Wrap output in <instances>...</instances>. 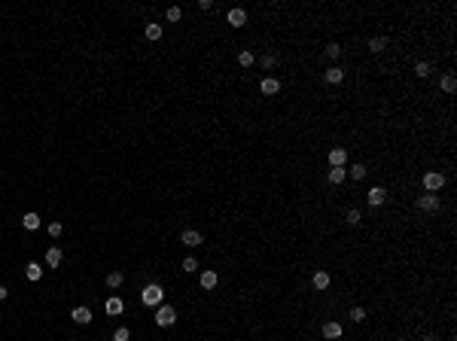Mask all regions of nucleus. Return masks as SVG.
<instances>
[{
	"label": "nucleus",
	"instance_id": "1",
	"mask_svg": "<svg viewBox=\"0 0 457 341\" xmlns=\"http://www.w3.org/2000/svg\"><path fill=\"white\" fill-rule=\"evenodd\" d=\"M162 299H165V290L159 283H147L144 290H140V302L147 304V308H155V304H162Z\"/></svg>",
	"mask_w": 457,
	"mask_h": 341
},
{
	"label": "nucleus",
	"instance_id": "2",
	"mask_svg": "<svg viewBox=\"0 0 457 341\" xmlns=\"http://www.w3.org/2000/svg\"><path fill=\"white\" fill-rule=\"evenodd\" d=\"M420 183H424L427 192H439V189H445V174L442 171H427Z\"/></svg>",
	"mask_w": 457,
	"mask_h": 341
},
{
	"label": "nucleus",
	"instance_id": "3",
	"mask_svg": "<svg viewBox=\"0 0 457 341\" xmlns=\"http://www.w3.org/2000/svg\"><path fill=\"white\" fill-rule=\"evenodd\" d=\"M418 210H424V213H436L439 207H442V201H439V195L436 192H427V195H418Z\"/></svg>",
	"mask_w": 457,
	"mask_h": 341
},
{
	"label": "nucleus",
	"instance_id": "4",
	"mask_svg": "<svg viewBox=\"0 0 457 341\" xmlns=\"http://www.w3.org/2000/svg\"><path fill=\"white\" fill-rule=\"evenodd\" d=\"M177 323V311L171 308V304H159V311H155V326H174Z\"/></svg>",
	"mask_w": 457,
	"mask_h": 341
},
{
	"label": "nucleus",
	"instance_id": "5",
	"mask_svg": "<svg viewBox=\"0 0 457 341\" xmlns=\"http://www.w3.org/2000/svg\"><path fill=\"white\" fill-rule=\"evenodd\" d=\"M366 201L372 204V207H381L384 201H387V189H384V186H372V189L366 192Z\"/></svg>",
	"mask_w": 457,
	"mask_h": 341
},
{
	"label": "nucleus",
	"instance_id": "6",
	"mask_svg": "<svg viewBox=\"0 0 457 341\" xmlns=\"http://www.w3.org/2000/svg\"><path fill=\"white\" fill-rule=\"evenodd\" d=\"M329 165L332 168H344L347 165V150L344 147H332L329 150Z\"/></svg>",
	"mask_w": 457,
	"mask_h": 341
},
{
	"label": "nucleus",
	"instance_id": "7",
	"mask_svg": "<svg viewBox=\"0 0 457 341\" xmlns=\"http://www.w3.org/2000/svg\"><path fill=\"white\" fill-rule=\"evenodd\" d=\"M259 92L266 95V98H274V95L280 92V79H274V76H266V79L259 82Z\"/></svg>",
	"mask_w": 457,
	"mask_h": 341
},
{
	"label": "nucleus",
	"instance_id": "8",
	"mask_svg": "<svg viewBox=\"0 0 457 341\" xmlns=\"http://www.w3.org/2000/svg\"><path fill=\"white\" fill-rule=\"evenodd\" d=\"M226 22L232 25V28H244V25H247V12H244L241 6H235V9H228V15H226Z\"/></svg>",
	"mask_w": 457,
	"mask_h": 341
},
{
	"label": "nucleus",
	"instance_id": "9",
	"mask_svg": "<svg viewBox=\"0 0 457 341\" xmlns=\"http://www.w3.org/2000/svg\"><path fill=\"white\" fill-rule=\"evenodd\" d=\"M323 338H329V341H336V338H342V323H336V320H329V323H323Z\"/></svg>",
	"mask_w": 457,
	"mask_h": 341
},
{
	"label": "nucleus",
	"instance_id": "10",
	"mask_svg": "<svg viewBox=\"0 0 457 341\" xmlns=\"http://www.w3.org/2000/svg\"><path fill=\"white\" fill-rule=\"evenodd\" d=\"M180 241H183V247H198L204 238H201V231H195V228H186L183 235H180Z\"/></svg>",
	"mask_w": 457,
	"mask_h": 341
},
{
	"label": "nucleus",
	"instance_id": "11",
	"mask_svg": "<svg viewBox=\"0 0 457 341\" xmlns=\"http://www.w3.org/2000/svg\"><path fill=\"white\" fill-rule=\"evenodd\" d=\"M311 283H314V290H329L332 277H329V271H314L311 274Z\"/></svg>",
	"mask_w": 457,
	"mask_h": 341
},
{
	"label": "nucleus",
	"instance_id": "12",
	"mask_svg": "<svg viewBox=\"0 0 457 341\" xmlns=\"http://www.w3.org/2000/svg\"><path fill=\"white\" fill-rule=\"evenodd\" d=\"M70 317H74V323H76V326H85V323H92V311H89V308H82V304H79V308H74V311H70Z\"/></svg>",
	"mask_w": 457,
	"mask_h": 341
},
{
	"label": "nucleus",
	"instance_id": "13",
	"mask_svg": "<svg viewBox=\"0 0 457 341\" xmlns=\"http://www.w3.org/2000/svg\"><path fill=\"white\" fill-rule=\"evenodd\" d=\"M326 180H329L332 186H342V183L347 180V168H329V174H326Z\"/></svg>",
	"mask_w": 457,
	"mask_h": 341
},
{
	"label": "nucleus",
	"instance_id": "14",
	"mask_svg": "<svg viewBox=\"0 0 457 341\" xmlns=\"http://www.w3.org/2000/svg\"><path fill=\"white\" fill-rule=\"evenodd\" d=\"M61 262H64V253H61L58 247H49V250H46V265H49V268H58Z\"/></svg>",
	"mask_w": 457,
	"mask_h": 341
},
{
	"label": "nucleus",
	"instance_id": "15",
	"mask_svg": "<svg viewBox=\"0 0 457 341\" xmlns=\"http://www.w3.org/2000/svg\"><path fill=\"white\" fill-rule=\"evenodd\" d=\"M387 46H390V37H372V40L366 43V49H369V52H384Z\"/></svg>",
	"mask_w": 457,
	"mask_h": 341
},
{
	"label": "nucleus",
	"instance_id": "16",
	"mask_svg": "<svg viewBox=\"0 0 457 341\" xmlns=\"http://www.w3.org/2000/svg\"><path fill=\"white\" fill-rule=\"evenodd\" d=\"M323 79H326L329 85H339V82L344 79V70H342V67H329L326 74H323Z\"/></svg>",
	"mask_w": 457,
	"mask_h": 341
},
{
	"label": "nucleus",
	"instance_id": "17",
	"mask_svg": "<svg viewBox=\"0 0 457 341\" xmlns=\"http://www.w3.org/2000/svg\"><path fill=\"white\" fill-rule=\"evenodd\" d=\"M439 85H442V92H445V95H454V92H457V76H454V74H445Z\"/></svg>",
	"mask_w": 457,
	"mask_h": 341
},
{
	"label": "nucleus",
	"instance_id": "18",
	"mask_svg": "<svg viewBox=\"0 0 457 341\" xmlns=\"http://www.w3.org/2000/svg\"><path fill=\"white\" fill-rule=\"evenodd\" d=\"M217 283H220V274L217 271H201V286H204V290H214Z\"/></svg>",
	"mask_w": 457,
	"mask_h": 341
},
{
	"label": "nucleus",
	"instance_id": "19",
	"mask_svg": "<svg viewBox=\"0 0 457 341\" xmlns=\"http://www.w3.org/2000/svg\"><path fill=\"white\" fill-rule=\"evenodd\" d=\"M25 277H28V280H34V283H37V280L43 277V268H40L37 262H28V268H25Z\"/></svg>",
	"mask_w": 457,
	"mask_h": 341
},
{
	"label": "nucleus",
	"instance_id": "20",
	"mask_svg": "<svg viewBox=\"0 0 457 341\" xmlns=\"http://www.w3.org/2000/svg\"><path fill=\"white\" fill-rule=\"evenodd\" d=\"M22 226H25L28 231L40 228V217H37V213H34V210H28V213H25V220H22Z\"/></svg>",
	"mask_w": 457,
	"mask_h": 341
},
{
	"label": "nucleus",
	"instance_id": "21",
	"mask_svg": "<svg viewBox=\"0 0 457 341\" xmlns=\"http://www.w3.org/2000/svg\"><path fill=\"white\" fill-rule=\"evenodd\" d=\"M323 55H326L329 61H339V58H342V43H329V46L323 49Z\"/></svg>",
	"mask_w": 457,
	"mask_h": 341
},
{
	"label": "nucleus",
	"instance_id": "22",
	"mask_svg": "<svg viewBox=\"0 0 457 341\" xmlns=\"http://www.w3.org/2000/svg\"><path fill=\"white\" fill-rule=\"evenodd\" d=\"M122 308H125V304H122V299H107V304H104V311H107V314H122Z\"/></svg>",
	"mask_w": 457,
	"mask_h": 341
},
{
	"label": "nucleus",
	"instance_id": "23",
	"mask_svg": "<svg viewBox=\"0 0 457 341\" xmlns=\"http://www.w3.org/2000/svg\"><path fill=\"white\" fill-rule=\"evenodd\" d=\"M366 174H369V171H366L363 161H357V165H350V168H347V177H354V180H363Z\"/></svg>",
	"mask_w": 457,
	"mask_h": 341
},
{
	"label": "nucleus",
	"instance_id": "24",
	"mask_svg": "<svg viewBox=\"0 0 457 341\" xmlns=\"http://www.w3.org/2000/svg\"><path fill=\"white\" fill-rule=\"evenodd\" d=\"M253 61H256V58H253V52H250V49H244V52H238V64H241L244 70H247V67H253Z\"/></svg>",
	"mask_w": 457,
	"mask_h": 341
},
{
	"label": "nucleus",
	"instance_id": "25",
	"mask_svg": "<svg viewBox=\"0 0 457 341\" xmlns=\"http://www.w3.org/2000/svg\"><path fill=\"white\" fill-rule=\"evenodd\" d=\"M360 220H363V213H360L357 207H350V210L344 213V223H347V226H360Z\"/></svg>",
	"mask_w": 457,
	"mask_h": 341
},
{
	"label": "nucleus",
	"instance_id": "26",
	"mask_svg": "<svg viewBox=\"0 0 457 341\" xmlns=\"http://www.w3.org/2000/svg\"><path fill=\"white\" fill-rule=\"evenodd\" d=\"M415 76H418V79H427V76H430V61H418V64H415Z\"/></svg>",
	"mask_w": 457,
	"mask_h": 341
},
{
	"label": "nucleus",
	"instance_id": "27",
	"mask_svg": "<svg viewBox=\"0 0 457 341\" xmlns=\"http://www.w3.org/2000/svg\"><path fill=\"white\" fill-rule=\"evenodd\" d=\"M162 34H165V31H162V25H147V40H152V43H155V40H162Z\"/></svg>",
	"mask_w": 457,
	"mask_h": 341
},
{
	"label": "nucleus",
	"instance_id": "28",
	"mask_svg": "<svg viewBox=\"0 0 457 341\" xmlns=\"http://www.w3.org/2000/svg\"><path fill=\"white\" fill-rule=\"evenodd\" d=\"M122 280H125V274H122V271H110V274H107V286H110V290L122 286Z\"/></svg>",
	"mask_w": 457,
	"mask_h": 341
},
{
	"label": "nucleus",
	"instance_id": "29",
	"mask_svg": "<svg viewBox=\"0 0 457 341\" xmlns=\"http://www.w3.org/2000/svg\"><path fill=\"white\" fill-rule=\"evenodd\" d=\"M165 19H168V22H180V19H183V9H180V6H168V9H165Z\"/></svg>",
	"mask_w": 457,
	"mask_h": 341
},
{
	"label": "nucleus",
	"instance_id": "30",
	"mask_svg": "<svg viewBox=\"0 0 457 341\" xmlns=\"http://www.w3.org/2000/svg\"><path fill=\"white\" fill-rule=\"evenodd\" d=\"M277 61H280V58L274 55V52H268V55L262 58V67H266V70H274V67H277Z\"/></svg>",
	"mask_w": 457,
	"mask_h": 341
},
{
	"label": "nucleus",
	"instance_id": "31",
	"mask_svg": "<svg viewBox=\"0 0 457 341\" xmlns=\"http://www.w3.org/2000/svg\"><path fill=\"white\" fill-rule=\"evenodd\" d=\"M350 320H354V323H363V320H366V308H360V304H357V308H350Z\"/></svg>",
	"mask_w": 457,
	"mask_h": 341
},
{
	"label": "nucleus",
	"instance_id": "32",
	"mask_svg": "<svg viewBox=\"0 0 457 341\" xmlns=\"http://www.w3.org/2000/svg\"><path fill=\"white\" fill-rule=\"evenodd\" d=\"M128 338H131V332H128L125 326H119V329L113 332V341H128Z\"/></svg>",
	"mask_w": 457,
	"mask_h": 341
},
{
	"label": "nucleus",
	"instance_id": "33",
	"mask_svg": "<svg viewBox=\"0 0 457 341\" xmlns=\"http://www.w3.org/2000/svg\"><path fill=\"white\" fill-rule=\"evenodd\" d=\"M61 231H64V228H61V223H49V235H52V238H58Z\"/></svg>",
	"mask_w": 457,
	"mask_h": 341
},
{
	"label": "nucleus",
	"instance_id": "34",
	"mask_svg": "<svg viewBox=\"0 0 457 341\" xmlns=\"http://www.w3.org/2000/svg\"><path fill=\"white\" fill-rule=\"evenodd\" d=\"M195 268H198L195 259H183V271H195Z\"/></svg>",
	"mask_w": 457,
	"mask_h": 341
},
{
	"label": "nucleus",
	"instance_id": "35",
	"mask_svg": "<svg viewBox=\"0 0 457 341\" xmlns=\"http://www.w3.org/2000/svg\"><path fill=\"white\" fill-rule=\"evenodd\" d=\"M6 296H9V290H6V286H0V302H3Z\"/></svg>",
	"mask_w": 457,
	"mask_h": 341
},
{
	"label": "nucleus",
	"instance_id": "36",
	"mask_svg": "<svg viewBox=\"0 0 457 341\" xmlns=\"http://www.w3.org/2000/svg\"><path fill=\"white\" fill-rule=\"evenodd\" d=\"M420 341H439L436 335H424V338H420Z\"/></svg>",
	"mask_w": 457,
	"mask_h": 341
},
{
	"label": "nucleus",
	"instance_id": "37",
	"mask_svg": "<svg viewBox=\"0 0 457 341\" xmlns=\"http://www.w3.org/2000/svg\"><path fill=\"white\" fill-rule=\"evenodd\" d=\"M393 341H409V338H402V335H399V338H393Z\"/></svg>",
	"mask_w": 457,
	"mask_h": 341
}]
</instances>
